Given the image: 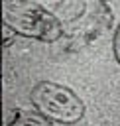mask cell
Segmentation results:
<instances>
[{"mask_svg":"<svg viewBox=\"0 0 120 126\" xmlns=\"http://www.w3.org/2000/svg\"><path fill=\"white\" fill-rule=\"evenodd\" d=\"M114 14L106 2H94L83 8L79 20H75L73 30L65 32V49L79 51L85 45H90L96 37L110 30Z\"/></svg>","mask_w":120,"mask_h":126,"instance_id":"cell-3","label":"cell"},{"mask_svg":"<svg viewBox=\"0 0 120 126\" xmlns=\"http://www.w3.org/2000/svg\"><path fill=\"white\" fill-rule=\"evenodd\" d=\"M2 22L14 33L53 43L65 35L61 20L37 2L8 0L2 6Z\"/></svg>","mask_w":120,"mask_h":126,"instance_id":"cell-1","label":"cell"},{"mask_svg":"<svg viewBox=\"0 0 120 126\" xmlns=\"http://www.w3.org/2000/svg\"><path fill=\"white\" fill-rule=\"evenodd\" d=\"M6 126H55V122L37 110H16Z\"/></svg>","mask_w":120,"mask_h":126,"instance_id":"cell-4","label":"cell"},{"mask_svg":"<svg viewBox=\"0 0 120 126\" xmlns=\"http://www.w3.org/2000/svg\"><path fill=\"white\" fill-rule=\"evenodd\" d=\"M31 104L37 112H41L45 118L61 124H75L83 120L87 108L85 102L79 98V94L55 81H41L31 89L30 94Z\"/></svg>","mask_w":120,"mask_h":126,"instance_id":"cell-2","label":"cell"},{"mask_svg":"<svg viewBox=\"0 0 120 126\" xmlns=\"http://www.w3.org/2000/svg\"><path fill=\"white\" fill-rule=\"evenodd\" d=\"M112 47H114V57H116V61L120 63V26H118V28H116V32H114Z\"/></svg>","mask_w":120,"mask_h":126,"instance_id":"cell-5","label":"cell"},{"mask_svg":"<svg viewBox=\"0 0 120 126\" xmlns=\"http://www.w3.org/2000/svg\"><path fill=\"white\" fill-rule=\"evenodd\" d=\"M14 37H16V33L10 30V28H6L4 26V41H2V45L4 47H8V45H12V41H14Z\"/></svg>","mask_w":120,"mask_h":126,"instance_id":"cell-6","label":"cell"}]
</instances>
